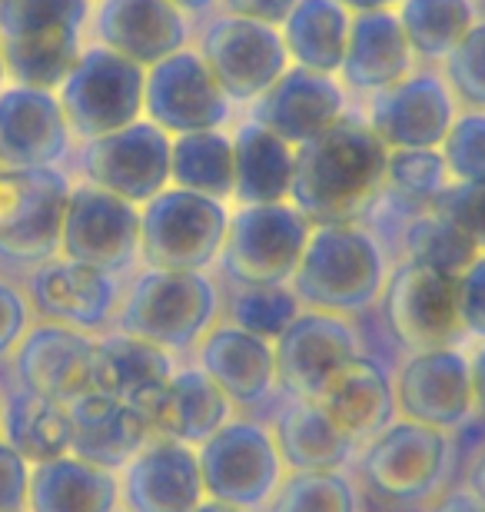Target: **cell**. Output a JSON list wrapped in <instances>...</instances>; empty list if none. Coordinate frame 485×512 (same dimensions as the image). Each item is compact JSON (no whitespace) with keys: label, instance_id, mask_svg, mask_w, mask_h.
Here are the masks:
<instances>
[{"label":"cell","instance_id":"obj_41","mask_svg":"<svg viewBox=\"0 0 485 512\" xmlns=\"http://www.w3.org/2000/svg\"><path fill=\"white\" fill-rule=\"evenodd\" d=\"M303 313V300L293 286H236L230 296V320L240 330L263 336L266 343H276L290 330V323Z\"/></svg>","mask_w":485,"mask_h":512},{"label":"cell","instance_id":"obj_15","mask_svg":"<svg viewBox=\"0 0 485 512\" xmlns=\"http://www.w3.org/2000/svg\"><path fill=\"white\" fill-rule=\"evenodd\" d=\"M273 353L276 383L286 389V396L316 403L329 383L359 356V336L346 316L303 310L290 323V330L273 343Z\"/></svg>","mask_w":485,"mask_h":512},{"label":"cell","instance_id":"obj_49","mask_svg":"<svg viewBox=\"0 0 485 512\" xmlns=\"http://www.w3.org/2000/svg\"><path fill=\"white\" fill-rule=\"evenodd\" d=\"M426 512H485V503L472 493V489L462 483L456 489H446L436 499H429Z\"/></svg>","mask_w":485,"mask_h":512},{"label":"cell","instance_id":"obj_56","mask_svg":"<svg viewBox=\"0 0 485 512\" xmlns=\"http://www.w3.org/2000/svg\"><path fill=\"white\" fill-rule=\"evenodd\" d=\"M0 429H4V406H0Z\"/></svg>","mask_w":485,"mask_h":512},{"label":"cell","instance_id":"obj_28","mask_svg":"<svg viewBox=\"0 0 485 512\" xmlns=\"http://www.w3.org/2000/svg\"><path fill=\"white\" fill-rule=\"evenodd\" d=\"M233 403L226 393L206 376L200 366L177 370L167 389L143 409L150 426V439H177V443H206L213 433L230 423Z\"/></svg>","mask_w":485,"mask_h":512},{"label":"cell","instance_id":"obj_19","mask_svg":"<svg viewBox=\"0 0 485 512\" xmlns=\"http://www.w3.org/2000/svg\"><path fill=\"white\" fill-rule=\"evenodd\" d=\"M94 353L97 343L87 333L40 320L24 333L10 360L20 389L70 406L74 399L94 393Z\"/></svg>","mask_w":485,"mask_h":512},{"label":"cell","instance_id":"obj_32","mask_svg":"<svg viewBox=\"0 0 485 512\" xmlns=\"http://www.w3.org/2000/svg\"><path fill=\"white\" fill-rule=\"evenodd\" d=\"M270 433L283 456V466H290L293 473L343 469L356 453V443L333 423V416L309 399H293L290 406L280 409Z\"/></svg>","mask_w":485,"mask_h":512},{"label":"cell","instance_id":"obj_9","mask_svg":"<svg viewBox=\"0 0 485 512\" xmlns=\"http://www.w3.org/2000/svg\"><path fill=\"white\" fill-rule=\"evenodd\" d=\"M379 303L389 333L406 353L469 343L459 313V276L402 260L389 273Z\"/></svg>","mask_w":485,"mask_h":512},{"label":"cell","instance_id":"obj_7","mask_svg":"<svg viewBox=\"0 0 485 512\" xmlns=\"http://www.w3.org/2000/svg\"><path fill=\"white\" fill-rule=\"evenodd\" d=\"M143 94L147 67L103 44L84 47L74 70L57 87L67 124L80 140H94L143 120Z\"/></svg>","mask_w":485,"mask_h":512},{"label":"cell","instance_id":"obj_35","mask_svg":"<svg viewBox=\"0 0 485 512\" xmlns=\"http://www.w3.org/2000/svg\"><path fill=\"white\" fill-rule=\"evenodd\" d=\"M4 443H10L30 466L50 463L70 453V406L30 389H14L4 403Z\"/></svg>","mask_w":485,"mask_h":512},{"label":"cell","instance_id":"obj_6","mask_svg":"<svg viewBox=\"0 0 485 512\" xmlns=\"http://www.w3.org/2000/svg\"><path fill=\"white\" fill-rule=\"evenodd\" d=\"M313 220L293 203H256L230 217L220 253L223 273L236 286H280L296 276V266L313 237Z\"/></svg>","mask_w":485,"mask_h":512},{"label":"cell","instance_id":"obj_54","mask_svg":"<svg viewBox=\"0 0 485 512\" xmlns=\"http://www.w3.org/2000/svg\"><path fill=\"white\" fill-rule=\"evenodd\" d=\"M193 512H246V509H236L230 503H220V499H203V503L196 506Z\"/></svg>","mask_w":485,"mask_h":512},{"label":"cell","instance_id":"obj_8","mask_svg":"<svg viewBox=\"0 0 485 512\" xmlns=\"http://www.w3.org/2000/svg\"><path fill=\"white\" fill-rule=\"evenodd\" d=\"M452 459H456L452 433L399 416L363 446L359 476L392 503H426L439 496Z\"/></svg>","mask_w":485,"mask_h":512},{"label":"cell","instance_id":"obj_13","mask_svg":"<svg viewBox=\"0 0 485 512\" xmlns=\"http://www.w3.org/2000/svg\"><path fill=\"white\" fill-rule=\"evenodd\" d=\"M200 57L230 104H253L290 67L283 30L250 17L226 14L206 27Z\"/></svg>","mask_w":485,"mask_h":512},{"label":"cell","instance_id":"obj_20","mask_svg":"<svg viewBox=\"0 0 485 512\" xmlns=\"http://www.w3.org/2000/svg\"><path fill=\"white\" fill-rule=\"evenodd\" d=\"M30 306L50 323L74 326L80 333H103L117 323L120 293L113 273H103L90 263L50 256L30 273Z\"/></svg>","mask_w":485,"mask_h":512},{"label":"cell","instance_id":"obj_25","mask_svg":"<svg viewBox=\"0 0 485 512\" xmlns=\"http://www.w3.org/2000/svg\"><path fill=\"white\" fill-rule=\"evenodd\" d=\"M150 443L147 416L127 399L87 393L70 403V453L103 469H123Z\"/></svg>","mask_w":485,"mask_h":512},{"label":"cell","instance_id":"obj_46","mask_svg":"<svg viewBox=\"0 0 485 512\" xmlns=\"http://www.w3.org/2000/svg\"><path fill=\"white\" fill-rule=\"evenodd\" d=\"M34 466L10 443H0V512H27Z\"/></svg>","mask_w":485,"mask_h":512},{"label":"cell","instance_id":"obj_16","mask_svg":"<svg viewBox=\"0 0 485 512\" xmlns=\"http://www.w3.org/2000/svg\"><path fill=\"white\" fill-rule=\"evenodd\" d=\"M459 110L442 70H412L369 97L366 124L389 150H439Z\"/></svg>","mask_w":485,"mask_h":512},{"label":"cell","instance_id":"obj_10","mask_svg":"<svg viewBox=\"0 0 485 512\" xmlns=\"http://www.w3.org/2000/svg\"><path fill=\"white\" fill-rule=\"evenodd\" d=\"M70 193L60 167H0V256L37 266L57 256Z\"/></svg>","mask_w":485,"mask_h":512},{"label":"cell","instance_id":"obj_17","mask_svg":"<svg viewBox=\"0 0 485 512\" xmlns=\"http://www.w3.org/2000/svg\"><path fill=\"white\" fill-rule=\"evenodd\" d=\"M60 256L103 273L130 270L140 256V210L94 183L74 187L64 213Z\"/></svg>","mask_w":485,"mask_h":512},{"label":"cell","instance_id":"obj_27","mask_svg":"<svg viewBox=\"0 0 485 512\" xmlns=\"http://www.w3.org/2000/svg\"><path fill=\"white\" fill-rule=\"evenodd\" d=\"M412 64H416V54H412L396 10L353 14L343 70H339L349 90L373 97L379 90L399 84L402 77H409Z\"/></svg>","mask_w":485,"mask_h":512},{"label":"cell","instance_id":"obj_21","mask_svg":"<svg viewBox=\"0 0 485 512\" xmlns=\"http://www.w3.org/2000/svg\"><path fill=\"white\" fill-rule=\"evenodd\" d=\"M70 133L57 90L24 84L0 90V167H57L67 157Z\"/></svg>","mask_w":485,"mask_h":512},{"label":"cell","instance_id":"obj_33","mask_svg":"<svg viewBox=\"0 0 485 512\" xmlns=\"http://www.w3.org/2000/svg\"><path fill=\"white\" fill-rule=\"evenodd\" d=\"M236 157V183L233 197L243 207L256 203H286L293 193L296 173V147L276 137L273 130L260 124H243L233 137Z\"/></svg>","mask_w":485,"mask_h":512},{"label":"cell","instance_id":"obj_24","mask_svg":"<svg viewBox=\"0 0 485 512\" xmlns=\"http://www.w3.org/2000/svg\"><path fill=\"white\" fill-rule=\"evenodd\" d=\"M94 34L97 44L150 70L187 47L190 27L183 10L170 0H100Z\"/></svg>","mask_w":485,"mask_h":512},{"label":"cell","instance_id":"obj_44","mask_svg":"<svg viewBox=\"0 0 485 512\" xmlns=\"http://www.w3.org/2000/svg\"><path fill=\"white\" fill-rule=\"evenodd\" d=\"M432 210L446 217L452 227H459L479 250H485V183L452 180L436 197Z\"/></svg>","mask_w":485,"mask_h":512},{"label":"cell","instance_id":"obj_4","mask_svg":"<svg viewBox=\"0 0 485 512\" xmlns=\"http://www.w3.org/2000/svg\"><path fill=\"white\" fill-rule=\"evenodd\" d=\"M220 310L210 276L193 270H143L120 303L117 333L140 336L163 350H190Z\"/></svg>","mask_w":485,"mask_h":512},{"label":"cell","instance_id":"obj_47","mask_svg":"<svg viewBox=\"0 0 485 512\" xmlns=\"http://www.w3.org/2000/svg\"><path fill=\"white\" fill-rule=\"evenodd\" d=\"M459 313L469 340H485V250L459 276Z\"/></svg>","mask_w":485,"mask_h":512},{"label":"cell","instance_id":"obj_39","mask_svg":"<svg viewBox=\"0 0 485 512\" xmlns=\"http://www.w3.org/2000/svg\"><path fill=\"white\" fill-rule=\"evenodd\" d=\"M266 512H359V489L343 469L290 473L276 486Z\"/></svg>","mask_w":485,"mask_h":512},{"label":"cell","instance_id":"obj_26","mask_svg":"<svg viewBox=\"0 0 485 512\" xmlns=\"http://www.w3.org/2000/svg\"><path fill=\"white\" fill-rule=\"evenodd\" d=\"M200 370L226 393L233 406L253 409L266 403L276 383V353L263 336L220 323L200 343Z\"/></svg>","mask_w":485,"mask_h":512},{"label":"cell","instance_id":"obj_42","mask_svg":"<svg viewBox=\"0 0 485 512\" xmlns=\"http://www.w3.org/2000/svg\"><path fill=\"white\" fill-rule=\"evenodd\" d=\"M442 77L462 110H485V17L442 60Z\"/></svg>","mask_w":485,"mask_h":512},{"label":"cell","instance_id":"obj_34","mask_svg":"<svg viewBox=\"0 0 485 512\" xmlns=\"http://www.w3.org/2000/svg\"><path fill=\"white\" fill-rule=\"evenodd\" d=\"M349 27L353 14L339 0H299L280 30L286 54L296 67L333 77L343 70Z\"/></svg>","mask_w":485,"mask_h":512},{"label":"cell","instance_id":"obj_55","mask_svg":"<svg viewBox=\"0 0 485 512\" xmlns=\"http://www.w3.org/2000/svg\"><path fill=\"white\" fill-rule=\"evenodd\" d=\"M7 87V64H4V50H0V90Z\"/></svg>","mask_w":485,"mask_h":512},{"label":"cell","instance_id":"obj_22","mask_svg":"<svg viewBox=\"0 0 485 512\" xmlns=\"http://www.w3.org/2000/svg\"><path fill=\"white\" fill-rule=\"evenodd\" d=\"M346 117V90L336 77L316 74L306 67H286V74L266 90L260 100H253L250 120L276 137H283L293 147L316 140L333 124Z\"/></svg>","mask_w":485,"mask_h":512},{"label":"cell","instance_id":"obj_2","mask_svg":"<svg viewBox=\"0 0 485 512\" xmlns=\"http://www.w3.org/2000/svg\"><path fill=\"white\" fill-rule=\"evenodd\" d=\"M386 280L389 263L376 233L359 223H326L313 230L290 283L309 310L349 316L376 306Z\"/></svg>","mask_w":485,"mask_h":512},{"label":"cell","instance_id":"obj_43","mask_svg":"<svg viewBox=\"0 0 485 512\" xmlns=\"http://www.w3.org/2000/svg\"><path fill=\"white\" fill-rule=\"evenodd\" d=\"M439 150L452 180L485 183V110H459Z\"/></svg>","mask_w":485,"mask_h":512},{"label":"cell","instance_id":"obj_5","mask_svg":"<svg viewBox=\"0 0 485 512\" xmlns=\"http://www.w3.org/2000/svg\"><path fill=\"white\" fill-rule=\"evenodd\" d=\"M230 213L223 200L167 187L140 210V260L150 270H193L220 260Z\"/></svg>","mask_w":485,"mask_h":512},{"label":"cell","instance_id":"obj_40","mask_svg":"<svg viewBox=\"0 0 485 512\" xmlns=\"http://www.w3.org/2000/svg\"><path fill=\"white\" fill-rule=\"evenodd\" d=\"M452 183L442 150H389L386 167V197L402 207L426 213L442 190Z\"/></svg>","mask_w":485,"mask_h":512},{"label":"cell","instance_id":"obj_48","mask_svg":"<svg viewBox=\"0 0 485 512\" xmlns=\"http://www.w3.org/2000/svg\"><path fill=\"white\" fill-rule=\"evenodd\" d=\"M296 4L299 0H223L226 14L250 17V20H260V24H273V27H283V20L290 17V10Z\"/></svg>","mask_w":485,"mask_h":512},{"label":"cell","instance_id":"obj_14","mask_svg":"<svg viewBox=\"0 0 485 512\" xmlns=\"http://www.w3.org/2000/svg\"><path fill=\"white\" fill-rule=\"evenodd\" d=\"M392 386L399 416L412 423L456 433L472 416H479L466 346L406 353Z\"/></svg>","mask_w":485,"mask_h":512},{"label":"cell","instance_id":"obj_18","mask_svg":"<svg viewBox=\"0 0 485 512\" xmlns=\"http://www.w3.org/2000/svg\"><path fill=\"white\" fill-rule=\"evenodd\" d=\"M143 114L170 137L220 130L230 117V100L210 74L200 50H177L147 70Z\"/></svg>","mask_w":485,"mask_h":512},{"label":"cell","instance_id":"obj_29","mask_svg":"<svg viewBox=\"0 0 485 512\" xmlns=\"http://www.w3.org/2000/svg\"><path fill=\"white\" fill-rule=\"evenodd\" d=\"M316 403L333 416V423L356 446H366L369 439L383 433L399 416L396 386H392L389 370L379 360H373V356L363 353L329 383V389Z\"/></svg>","mask_w":485,"mask_h":512},{"label":"cell","instance_id":"obj_36","mask_svg":"<svg viewBox=\"0 0 485 512\" xmlns=\"http://www.w3.org/2000/svg\"><path fill=\"white\" fill-rule=\"evenodd\" d=\"M170 183L213 200H230L236 183L233 137H226L223 130H196L173 137Z\"/></svg>","mask_w":485,"mask_h":512},{"label":"cell","instance_id":"obj_52","mask_svg":"<svg viewBox=\"0 0 485 512\" xmlns=\"http://www.w3.org/2000/svg\"><path fill=\"white\" fill-rule=\"evenodd\" d=\"M349 14H373V10H396L402 0H339Z\"/></svg>","mask_w":485,"mask_h":512},{"label":"cell","instance_id":"obj_11","mask_svg":"<svg viewBox=\"0 0 485 512\" xmlns=\"http://www.w3.org/2000/svg\"><path fill=\"white\" fill-rule=\"evenodd\" d=\"M196 453H200L206 496L236 509L250 512L266 506L283 483V456L276 439L253 419H230Z\"/></svg>","mask_w":485,"mask_h":512},{"label":"cell","instance_id":"obj_3","mask_svg":"<svg viewBox=\"0 0 485 512\" xmlns=\"http://www.w3.org/2000/svg\"><path fill=\"white\" fill-rule=\"evenodd\" d=\"M90 0H0V50L14 84L57 90L84 54Z\"/></svg>","mask_w":485,"mask_h":512},{"label":"cell","instance_id":"obj_1","mask_svg":"<svg viewBox=\"0 0 485 512\" xmlns=\"http://www.w3.org/2000/svg\"><path fill=\"white\" fill-rule=\"evenodd\" d=\"M389 147L366 124V117L346 114L316 140L296 147L293 207L313 220L356 223L376 207L386 190Z\"/></svg>","mask_w":485,"mask_h":512},{"label":"cell","instance_id":"obj_30","mask_svg":"<svg viewBox=\"0 0 485 512\" xmlns=\"http://www.w3.org/2000/svg\"><path fill=\"white\" fill-rule=\"evenodd\" d=\"M170 350L140 340L130 333H110L97 340L94 353V389L97 393L127 399L143 413L173 380Z\"/></svg>","mask_w":485,"mask_h":512},{"label":"cell","instance_id":"obj_50","mask_svg":"<svg viewBox=\"0 0 485 512\" xmlns=\"http://www.w3.org/2000/svg\"><path fill=\"white\" fill-rule=\"evenodd\" d=\"M469 370L476 389V413L485 416V340H469Z\"/></svg>","mask_w":485,"mask_h":512},{"label":"cell","instance_id":"obj_23","mask_svg":"<svg viewBox=\"0 0 485 512\" xmlns=\"http://www.w3.org/2000/svg\"><path fill=\"white\" fill-rule=\"evenodd\" d=\"M203 496L200 453L177 439H150L120 483L127 512H193Z\"/></svg>","mask_w":485,"mask_h":512},{"label":"cell","instance_id":"obj_51","mask_svg":"<svg viewBox=\"0 0 485 512\" xmlns=\"http://www.w3.org/2000/svg\"><path fill=\"white\" fill-rule=\"evenodd\" d=\"M466 486L485 503V449L469 463V469H466Z\"/></svg>","mask_w":485,"mask_h":512},{"label":"cell","instance_id":"obj_53","mask_svg":"<svg viewBox=\"0 0 485 512\" xmlns=\"http://www.w3.org/2000/svg\"><path fill=\"white\" fill-rule=\"evenodd\" d=\"M173 7H180L183 14H203V10H210L216 0H170Z\"/></svg>","mask_w":485,"mask_h":512},{"label":"cell","instance_id":"obj_12","mask_svg":"<svg viewBox=\"0 0 485 512\" xmlns=\"http://www.w3.org/2000/svg\"><path fill=\"white\" fill-rule=\"evenodd\" d=\"M173 137L153 120H137L103 137L84 140L80 170L87 183L127 203H150L170 187Z\"/></svg>","mask_w":485,"mask_h":512},{"label":"cell","instance_id":"obj_31","mask_svg":"<svg viewBox=\"0 0 485 512\" xmlns=\"http://www.w3.org/2000/svg\"><path fill=\"white\" fill-rule=\"evenodd\" d=\"M120 479L74 453L34 466L27 512H117Z\"/></svg>","mask_w":485,"mask_h":512},{"label":"cell","instance_id":"obj_45","mask_svg":"<svg viewBox=\"0 0 485 512\" xmlns=\"http://www.w3.org/2000/svg\"><path fill=\"white\" fill-rule=\"evenodd\" d=\"M30 330V300L14 283L0 280V363L10 360Z\"/></svg>","mask_w":485,"mask_h":512},{"label":"cell","instance_id":"obj_37","mask_svg":"<svg viewBox=\"0 0 485 512\" xmlns=\"http://www.w3.org/2000/svg\"><path fill=\"white\" fill-rule=\"evenodd\" d=\"M396 17L416 60L442 67L482 14L476 0H402Z\"/></svg>","mask_w":485,"mask_h":512},{"label":"cell","instance_id":"obj_38","mask_svg":"<svg viewBox=\"0 0 485 512\" xmlns=\"http://www.w3.org/2000/svg\"><path fill=\"white\" fill-rule=\"evenodd\" d=\"M399 253L409 263L462 276L482 250L459 227H452L446 217H439L436 210H426L406 220V227L399 230Z\"/></svg>","mask_w":485,"mask_h":512}]
</instances>
